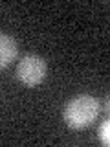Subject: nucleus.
<instances>
[{
	"instance_id": "obj_4",
	"label": "nucleus",
	"mask_w": 110,
	"mask_h": 147,
	"mask_svg": "<svg viewBox=\"0 0 110 147\" xmlns=\"http://www.w3.org/2000/svg\"><path fill=\"white\" fill-rule=\"evenodd\" d=\"M97 140L103 144L105 147L110 145V119H105L97 129Z\"/></svg>"
},
{
	"instance_id": "obj_3",
	"label": "nucleus",
	"mask_w": 110,
	"mask_h": 147,
	"mask_svg": "<svg viewBox=\"0 0 110 147\" xmlns=\"http://www.w3.org/2000/svg\"><path fill=\"white\" fill-rule=\"evenodd\" d=\"M17 55H18L17 40L13 39L11 35L0 33V70H2V68H7L9 64L17 59Z\"/></svg>"
},
{
	"instance_id": "obj_2",
	"label": "nucleus",
	"mask_w": 110,
	"mask_h": 147,
	"mask_svg": "<svg viewBox=\"0 0 110 147\" xmlns=\"http://www.w3.org/2000/svg\"><path fill=\"white\" fill-rule=\"evenodd\" d=\"M46 76H48V63L40 55L28 53L17 63L15 77L24 86H30V88L39 86L40 83H44Z\"/></svg>"
},
{
	"instance_id": "obj_1",
	"label": "nucleus",
	"mask_w": 110,
	"mask_h": 147,
	"mask_svg": "<svg viewBox=\"0 0 110 147\" xmlns=\"http://www.w3.org/2000/svg\"><path fill=\"white\" fill-rule=\"evenodd\" d=\"M101 114V101L95 96L90 94H79L72 98L64 107L62 119L73 131H82L90 127Z\"/></svg>"
},
{
	"instance_id": "obj_5",
	"label": "nucleus",
	"mask_w": 110,
	"mask_h": 147,
	"mask_svg": "<svg viewBox=\"0 0 110 147\" xmlns=\"http://www.w3.org/2000/svg\"><path fill=\"white\" fill-rule=\"evenodd\" d=\"M103 107H105V110H108V98H105V105H103Z\"/></svg>"
}]
</instances>
